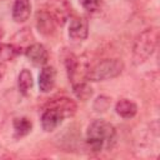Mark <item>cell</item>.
I'll use <instances>...</instances> for the list:
<instances>
[{
  "label": "cell",
  "mask_w": 160,
  "mask_h": 160,
  "mask_svg": "<svg viewBox=\"0 0 160 160\" xmlns=\"http://www.w3.org/2000/svg\"><path fill=\"white\" fill-rule=\"evenodd\" d=\"M115 136L116 131L114 125L105 120L92 121L86 130V142L95 152L110 148L115 141Z\"/></svg>",
  "instance_id": "cell-1"
},
{
  "label": "cell",
  "mask_w": 160,
  "mask_h": 160,
  "mask_svg": "<svg viewBox=\"0 0 160 160\" xmlns=\"http://www.w3.org/2000/svg\"><path fill=\"white\" fill-rule=\"evenodd\" d=\"M159 42V29L158 28H149L140 32L132 46V64L139 66L144 64L155 51Z\"/></svg>",
  "instance_id": "cell-2"
},
{
  "label": "cell",
  "mask_w": 160,
  "mask_h": 160,
  "mask_svg": "<svg viewBox=\"0 0 160 160\" xmlns=\"http://www.w3.org/2000/svg\"><path fill=\"white\" fill-rule=\"evenodd\" d=\"M124 70V62L120 59H105L91 69H88V81H104L119 76Z\"/></svg>",
  "instance_id": "cell-3"
},
{
  "label": "cell",
  "mask_w": 160,
  "mask_h": 160,
  "mask_svg": "<svg viewBox=\"0 0 160 160\" xmlns=\"http://www.w3.org/2000/svg\"><path fill=\"white\" fill-rule=\"evenodd\" d=\"M66 118V115L64 114L62 110H60L56 106L50 105L41 115V126L45 131H52L55 130L61 122L62 120Z\"/></svg>",
  "instance_id": "cell-4"
},
{
  "label": "cell",
  "mask_w": 160,
  "mask_h": 160,
  "mask_svg": "<svg viewBox=\"0 0 160 160\" xmlns=\"http://www.w3.org/2000/svg\"><path fill=\"white\" fill-rule=\"evenodd\" d=\"M89 35V22L82 16H72L69 24V38L74 41H82Z\"/></svg>",
  "instance_id": "cell-5"
},
{
  "label": "cell",
  "mask_w": 160,
  "mask_h": 160,
  "mask_svg": "<svg viewBox=\"0 0 160 160\" xmlns=\"http://www.w3.org/2000/svg\"><path fill=\"white\" fill-rule=\"evenodd\" d=\"M25 55L36 66H44L49 60V54H48L46 48L39 42L30 44L25 49Z\"/></svg>",
  "instance_id": "cell-6"
},
{
  "label": "cell",
  "mask_w": 160,
  "mask_h": 160,
  "mask_svg": "<svg viewBox=\"0 0 160 160\" xmlns=\"http://www.w3.org/2000/svg\"><path fill=\"white\" fill-rule=\"evenodd\" d=\"M36 29L42 35H51L55 30V18L45 10H39L35 15Z\"/></svg>",
  "instance_id": "cell-7"
},
{
  "label": "cell",
  "mask_w": 160,
  "mask_h": 160,
  "mask_svg": "<svg viewBox=\"0 0 160 160\" xmlns=\"http://www.w3.org/2000/svg\"><path fill=\"white\" fill-rule=\"evenodd\" d=\"M56 71L52 66H44L39 74V89L42 92H50L55 86Z\"/></svg>",
  "instance_id": "cell-8"
},
{
  "label": "cell",
  "mask_w": 160,
  "mask_h": 160,
  "mask_svg": "<svg viewBox=\"0 0 160 160\" xmlns=\"http://www.w3.org/2000/svg\"><path fill=\"white\" fill-rule=\"evenodd\" d=\"M30 0H15L12 6V19L15 22H24L30 18Z\"/></svg>",
  "instance_id": "cell-9"
},
{
  "label": "cell",
  "mask_w": 160,
  "mask_h": 160,
  "mask_svg": "<svg viewBox=\"0 0 160 160\" xmlns=\"http://www.w3.org/2000/svg\"><path fill=\"white\" fill-rule=\"evenodd\" d=\"M115 111L118 115H120L124 119H130L136 115L138 112V106L134 101L129 99H121L116 102L115 105Z\"/></svg>",
  "instance_id": "cell-10"
},
{
  "label": "cell",
  "mask_w": 160,
  "mask_h": 160,
  "mask_svg": "<svg viewBox=\"0 0 160 160\" xmlns=\"http://www.w3.org/2000/svg\"><path fill=\"white\" fill-rule=\"evenodd\" d=\"M32 84H34V79H32V75L30 72V70L28 69H22L19 74V79H18V88H19V91L22 94V95H26L29 92V90L32 88Z\"/></svg>",
  "instance_id": "cell-11"
},
{
  "label": "cell",
  "mask_w": 160,
  "mask_h": 160,
  "mask_svg": "<svg viewBox=\"0 0 160 160\" xmlns=\"http://www.w3.org/2000/svg\"><path fill=\"white\" fill-rule=\"evenodd\" d=\"M32 122L28 118H16L14 119V130H15V136L21 138L28 135L31 131Z\"/></svg>",
  "instance_id": "cell-12"
},
{
  "label": "cell",
  "mask_w": 160,
  "mask_h": 160,
  "mask_svg": "<svg viewBox=\"0 0 160 160\" xmlns=\"http://www.w3.org/2000/svg\"><path fill=\"white\" fill-rule=\"evenodd\" d=\"M72 90H74V94L76 95V98L80 99V100H88L92 95V89L86 82V80L74 84L72 85Z\"/></svg>",
  "instance_id": "cell-13"
},
{
  "label": "cell",
  "mask_w": 160,
  "mask_h": 160,
  "mask_svg": "<svg viewBox=\"0 0 160 160\" xmlns=\"http://www.w3.org/2000/svg\"><path fill=\"white\" fill-rule=\"evenodd\" d=\"M18 54L19 51L12 44H0V59L4 61L12 60Z\"/></svg>",
  "instance_id": "cell-14"
},
{
  "label": "cell",
  "mask_w": 160,
  "mask_h": 160,
  "mask_svg": "<svg viewBox=\"0 0 160 160\" xmlns=\"http://www.w3.org/2000/svg\"><path fill=\"white\" fill-rule=\"evenodd\" d=\"M79 2L81 4V6L85 10H88L90 12L98 11L102 5V0H79Z\"/></svg>",
  "instance_id": "cell-15"
},
{
  "label": "cell",
  "mask_w": 160,
  "mask_h": 160,
  "mask_svg": "<svg viewBox=\"0 0 160 160\" xmlns=\"http://www.w3.org/2000/svg\"><path fill=\"white\" fill-rule=\"evenodd\" d=\"M5 72H6V65H5V61H4L2 59H0V81L4 79Z\"/></svg>",
  "instance_id": "cell-16"
},
{
  "label": "cell",
  "mask_w": 160,
  "mask_h": 160,
  "mask_svg": "<svg viewBox=\"0 0 160 160\" xmlns=\"http://www.w3.org/2000/svg\"><path fill=\"white\" fill-rule=\"evenodd\" d=\"M2 36H4V31H2V29H0V40L2 39Z\"/></svg>",
  "instance_id": "cell-17"
}]
</instances>
